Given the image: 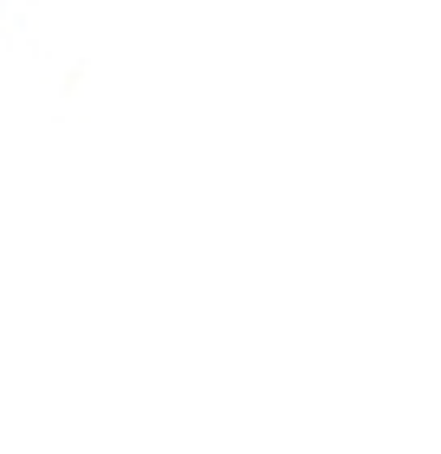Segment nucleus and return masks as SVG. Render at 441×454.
<instances>
[]
</instances>
